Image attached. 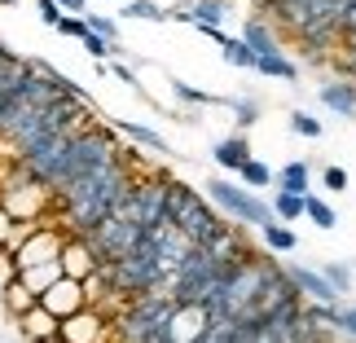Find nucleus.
I'll return each instance as SVG.
<instances>
[{
	"mask_svg": "<svg viewBox=\"0 0 356 343\" xmlns=\"http://www.w3.org/2000/svg\"><path fill=\"white\" fill-rule=\"evenodd\" d=\"M207 194H211V202H216L225 216H234V221H242V225H259V229H264V225L273 221L268 202L259 198V194H251V189L234 185V181H211Z\"/></svg>",
	"mask_w": 356,
	"mask_h": 343,
	"instance_id": "nucleus-1",
	"label": "nucleus"
},
{
	"mask_svg": "<svg viewBox=\"0 0 356 343\" xmlns=\"http://www.w3.org/2000/svg\"><path fill=\"white\" fill-rule=\"evenodd\" d=\"M62 233L58 229H31V233H26V242L18 246V251H13L9 255V264H13V273H22V269H35V264H53V260H58V251H62Z\"/></svg>",
	"mask_w": 356,
	"mask_h": 343,
	"instance_id": "nucleus-2",
	"label": "nucleus"
},
{
	"mask_svg": "<svg viewBox=\"0 0 356 343\" xmlns=\"http://www.w3.org/2000/svg\"><path fill=\"white\" fill-rule=\"evenodd\" d=\"M35 304L44 308L49 317L66 321V317H75L79 308H88V299H84V286H79V282H71V278H58V282H53L44 295L35 299Z\"/></svg>",
	"mask_w": 356,
	"mask_h": 343,
	"instance_id": "nucleus-3",
	"label": "nucleus"
},
{
	"mask_svg": "<svg viewBox=\"0 0 356 343\" xmlns=\"http://www.w3.org/2000/svg\"><path fill=\"white\" fill-rule=\"evenodd\" d=\"M44 202H49V194L40 185H13L9 194L0 198V212H5L13 225H35L40 212H44Z\"/></svg>",
	"mask_w": 356,
	"mask_h": 343,
	"instance_id": "nucleus-4",
	"label": "nucleus"
},
{
	"mask_svg": "<svg viewBox=\"0 0 356 343\" xmlns=\"http://www.w3.org/2000/svg\"><path fill=\"white\" fill-rule=\"evenodd\" d=\"M58 335H62V343H106L111 339V321L97 308H79L75 317L58 321Z\"/></svg>",
	"mask_w": 356,
	"mask_h": 343,
	"instance_id": "nucleus-5",
	"label": "nucleus"
},
{
	"mask_svg": "<svg viewBox=\"0 0 356 343\" xmlns=\"http://www.w3.org/2000/svg\"><path fill=\"white\" fill-rule=\"evenodd\" d=\"M58 269H62V278L84 282V278L97 273V251H92L88 242H79V238H66L62 251H58Z\"/></svg>",
	"mask_w": 356,
	"mask_h": 343,
	"instance_id": "nucleus-6",
	"label": "nucleus"
},
{
	"mask_svg": "<svg viewBox=\"0 0 356 343\" xmlns=\"http://www.w3.org/2000/svg\"><path fill=\"white\" fill-rule=\"evenodd\" d=\"M202 335H207V308L185 304V308H176L168 317V339L172 343H198Z\"/></svg>",
	"mask_w": 356,
	"mask_h": 343,
	"instance_id": "nucleus-7",
	"label": "nucleus"
},
{
	"mask_svg": "<svg viewBox=\"0 0 356 343\" xmlns=\"http://www.w3.org/2000/svg\"><path fill=\"white\" fill-rule=\"evenodd\" d=\"M273 185H277V194H295V198H304L308 189H312V168L304 159H291L282 172H273Z\"/></svg>",
	"mask_w": 356,
	"mask_h": 343,
	"instance_id": "nucleus-8",
	"label": "nucleus"
},
{
	"mask_svg": "<svg viewBox=\"0 0 356 343\" xmlns=\"http://www.w3.org/2000/svg\"><path fill=\"white\" fill-rule=\"evenodd\" d=\"M211 159L220 163L225 172H238L246 159H251V141H246L242 132H234V136H225V141H216V150H211Z\"/></svg>",
	"mask_w": 356,
	"mask_h": 343,
	"instance_id": "nucleus-9",
	"label": "nucleus"
},
{
	"mask_svg": "<svg viewBox=\"0 0 356 343\" xmlns=\"http://www.w3.org/2000/svg\"><path fill=\"white\" fill-rule=\"evenodd\" d=\"M176 18H185L189 26H211V31H220L225 22V0H194L185 13H176Z\"/></svg>",
	"mask_w": 356,
	"mask_h": 343,
	"instance_id": "nucleus-10",
	"label": "nucleus"
},
{
	"mask_svg": "<svg viewBox=\"0 0 356 343\" xmlns=\"http://www.w3.org/2000/svg\"><path fill=\"white\" fill-rule=\"evenodd\" d=\"M18 326H22V335L26 339H31V343H44V339H53V335H58V317H49V312L44 308H31V312H22V317H18Z\"/></svg>",
	"mask_w": 356,
	"mask_h": 343,
	"instance_id": "nucleus-11",
	"label": "nucleus"
},
{
	"mask_svg": "<svg viewBox=\"0 0 356 343\" xmlns=\"http://www.w3.org/2000/svg\"><path fill=\"white\" fill-rule=\"evenodd\" d=\"M291 278H295V286H299V291H304L308 299H317V304H325V308H330L334 299H339V295L330 291V282H325L321 273H312V269H295Z\"/></svg>",
	"mask_w": 356,
	"mask_h": 343,
	"instance_id": "nucleus-12",
	"label": "nucleus"
},
{
	"mask_svg": "<svg viewBox=\"0 0 356 343\" xmlns=\"http://www.w3.org/2000/svg\"><path fill=\"white\" fill-rule=\"evenodd\" d=\"M321 102L330 106L334 115L356 119V84H325V88H321Z\"/></svg>",
	"mask_w": 356,
	"mask_h": 343,
	"instance_id": "nucleus-13",
	"label": "nucleus"
},
{
	"mask_svg": "<svg viewBox=\"0 0 356 343\" xmlns=\"http://www.w3.org/2000/svg\"><path fill=\"white\" fill-rule=\"evenodd\" d=\"M58 278H62L58 260H53V264H35V269H22V273H18V282H22V286H26V291H31L35 299L44 295V291H49V286L58 282Z\"/></svg>",
	"mask_w": 356,
	"mask_h": 343,
	"instance_id": "nucleus-14",
	"label": "nucleus"
},
{
	"mask_svg": "<svg viewBox=\"0 0 356 343\" xmlns=\"http://www.w3.org/2000/svg\"><path fill=\"white\" fill-rule=\"evenodd\" d=\"M242 45L255 53V62H259V58H273V53H282L277 40H273V31H268L264 22H251V26H246V31H242Z\"/></svg>",
	"mask_w": 356,
	"mask_h": 343,
	"instance_id": "nucleus-15",
	"label": "nucleus"
},
{
	"mask_svg": "<svg viewBox=\"0 0 356 343\" xmlns=\"http://www.w3.org/2000/svg\"><path fill=\"white\" fill-rule=\"evenodd\" d=\"M0 295H5V308L13 312V317H22V312L35 308V295L18 282V273H13V278H5V291H0Z\"/></svg>",
	"mask_w": 356,
	"mask_h": 343,
	"instance_id": "nucleus-16",
	"label": "nucleus"
},
{
	"mask_svg": "<svg viewBox=\"0 0 356 343\" xmlns=\"http://www.w3.org/2000/svg\"><path fill=\"white\" fill-rule=\"evenodd\" d=\"M259 238H264V246H268V251H277V255H291L295 246H299L295 229H286V225H277V221H268L264 229H259Z\"/></svg>",
	"mask_w": 356,
	"mask_h": 343,
	"instance_id": "nucleus-17",
	"label": "nucleus"
},
{
	"mask_svg": "<svg viewBox=\"0 0 356 343\" xmlns=\"http://www.w3.org/2000/svg\"><path fill=\"white\" fill-rule=\"evenodd\" d=\"M238 181H242V189H251V194H255V189H268L273 185V168L259 163V159H246L238 168Z\"/></svg>",
	"mask_w": 356,
	"mask_h": 343,
	"instance_id": "nucleus-18",
	"label": "nucleus"
},
{
	"mask_svg": "<svg viewBox=\"0 0 356 343\" xmlns=\"http://www.w3.org/2000/svg\"><path fill=\"white\" fill-rule=\"evenodd\" d=\"M304 216H308L317 229H334V225H339V212H334L325 198H317V194H304Z\"/></svg>",
	"mask_w": 356,
	"mask_h": 343,
	"instance_id": "nucleus-19",
	"label": "nucleus"
},
{
	"mask_svg": "<svg viewBox=\"0 0 356 343\" xmlns=\"http://www.w3.org/2000/svg\"><path fill=\"white\" fill-rule=\"evenodd\" d=\"M220 45H225V62L229 66H238V71H255V53L242 45V35H225Z\"/></svg>",
	"mask_w": 356,
	"mask_h": 343,
	"instance_id": "nucleus-20",
	"label": "nucleus"
},
{
	"mask_svg": "<svg viewBox=\"0 0 356 343\" xmlns=\"http://www.w3.org/2000/svg\"><path fill=\"white\" fill-rule=\"evenodd\" d=\"M123 136H132V141H141V145H149V150H163V154H172V145L163 141V132L145 128V123H128V119H123Z\"/></svg>",
	"mask_w": 356,
	"mask_h": 343,
	"instance_id": "nucleus-21",
	"label": "nucleus"
},
{
	"mask_svg": "<svg viewBox=\"0 0 356 343\" xmlns=\"http://www.w3.org/2000/svg\"><path fill=\"white\" fill-rule=\"evenodd\" d=\"M123 13H128V18H141V22H168L172 18L159 0H128V9H123Z\"/></svg>",
	"mask_w": 356,
	"mask_h": 343,
	"instance_id": "nucleus-22",
	"label": "nucleus"
},
{
	"mask_svg": "<svg viewBox=\"0 0 356 343\" xmlns=\"http://www.w3.org/2000/svg\"><path fill=\"white\" fill-rule=\"evenodd\" d=\"M255 71H259V75H273V79H295V75H299V66H295V62H286L282 53H273V58H259V62H255Z\"/></svg>",
	"mask_w": 356,
	"mask_h": 343,
	"instance_id": "nucleus-23",
	"label": "nucleus"
},
{
	"mask_svg": "<svg viewBox=\"0 0 356 343\" xmlns=\"http://www.w3.org/2000/svg\"><path fill=\"white\" fill-rule=\"evenodd\" d=\"M172 93L181 102H189V106H216V102H229V97H211V93H202V88H194V84H185V79H172Z\"/></svg>",
	"mask_w": 356,
	"mask_h": 343,
	"instance_id": "nucleus-24",
	"label": "nucleus"
},
{
	"mask_svg": "<svg viewBox=\"0 0 356 343\" xmlns=\"http://www.w3.org/2000/svg\"><path fill=\"white\" fill-rule=\"evenodd\" d=\"M273 216H277V221H304V198H295V194H277L273 198V207H268Z\"/></svg>",
	"mask_w": 356,
	"mask_h": 343,
	"instance_id": "nucleus-25",
	"label": "nucleus"
},
{
	"mask_svg": "<svg viewBox=\"0 0 356 343\" xmlns=\"http://www.w3.org/2000/svg\"><path fill=\"white\" fill-rule=\"evenodd\" d=\"M321 278L330 282V291H334V295H352V269H348V264H325V269H321Z\"/></svg>",
	"mask_w": 356,
	"mask_h": 343,
	"instance_id": "nucleus-26",
	"label": "nucleus"
},
{
	"mask_svg": "<svg viewBox=\"0 0 356 343\" xmlns=\"http://www.w3.org/2000/svg\"><path fill=\"white\" fill-rule=\"evenodd\" d=\"M291 132H295V136H308V141H317V136H321V119H312L308 111H295V115H291Z\"/></svg>",
	"mask_w": 356,
	"mask_h": 343,
	"instance_id": "nucleus-27",
	"label": "nucleus"
},
{
	"mask_svg": "<svg viewBox=\"0 0 356 343\" xmlns=\"http://www.w3.org/2000/svg\"><path fill=\"white\" fill-rule=\"evenodd\" d=\"M321 317L330 321V326H339L343 335H352V339H356V304H352V308H325Z\"/></svg>",
	"mask_w": 356,
	"mask_h": 343,
	"instance_id": "nucleus-28",
	"label": "nucleus"
},
{
	"mask_svg": "<svg viewBox=\"0 0 356 343\" xmlns=\"http://www.w3.org/2000/svg\"><path fill=\"white\" fill-rule=\"evenodd\" d=\"M225 106H229V111H234V119H238V128H251V123L259 119V106H255V102H242V97H229Z\"/></svg>",
	"mask_w": 356,
	"mask_h": 343,
	"instance_id": "nucleus-29",
	"label": "nucleus"
},
{
	"mask_svg": "<svg viewBox=\"0 0 356 343\" xmlns=\"http://www.w3.org/2000/svg\"><path fill=\"white\" fill-rule=\"evenodd\" d=\"M321 189L343 194V189H348V172H343V168H325V172H321Z\"/></svg>",
	"mask_w": 356,
	"mask_h": 343,
	"instance_id": "nucleus-30",
	"label": "nucleus"
},
{
	"mask_svg": "<svg viewBox=\"0 0 356 343\" xmlns=\"http://www.w3.org/2000/svg\"><path fill=\"white\" fill-rule=\"evenodd\" d=\"M58 31H66V35H79V40H84V35H88V26H84V18H62V22H58Z\"/></svg>",
	"mask_w": 356,
	"mask_h": 343,
	"instance_id": "nucleus-31",
	"label": "nucleus"
},
{
	"mask_svg": "<svg viewBox=\"0 0 356 343\" xmlns=\"http://www.w3.org/2000/svg\"><path fill=\"white\" fill-rule=\"evenodd\" d=\"M84 49L92 53V58H106V53H111V45H106L102 35H84Z\"/></svg>",
	"mask_w": 356,
	"mask_h": 343,
	"instance_id": "nucleus-32",
	"label": "nucleus"
},
{
	"mask_svg": "<svg viewBox=\"0 0 356 343\" xmlns=\"http://www.w3.org/2000/svg\"><path fill=\"white\" fill-rule=\"evenodd\" d=\"M115 75H119L128 88H136V93H141V79H136V71H132V66H123V62H119V66H115Z\"/></svg>",
	"mask_w": 356,
	"mask_h": 343,
	"instance_id": "nucleus-33",
	"label": "nucleus"
},
{
	"mask_svg": "<svg viewBox=\"0 0 356 343\" xmlns=\"http://www.w3.org/2000/svg\"><path fill=\"white\" fill-rule=\"evenodd\" d=\"M40 13H44V22H49V26H58V22H62V13H58V5H53V0H40Z\"/></svg>",
	"mask_w": 356,
	"mask_h": 343,
	"instance_id": "nucleus-34",
	"label": "nucleus"
},
{
	"mask_svg": "<svg viewBox=\"0 0 356 343\" xmlns=\"http://www.w3.org/2000/svg\"><path fill=\"white\" fill-rule=\"evenodd\" d=\"M9 229H13V221H9L5 212H0V246H5V238H9Z\"/></svg>",
	"mask_w": 356,
	"mask_h": 343,
	"instance_id": "nucleus-35",
	"label": "nucleus"
},
{
	"mask_svg": "<svg viewBox=\"0 0 356 343\" xmlns=\"http://www.w3.org/2000/svg\"><path fill=\"white\" fill-rule=\"evenodd\" d=\"M53 5H62V9H84V0H53Z\"/></svg>",
	"mask_w": 356,
	"mask_h": 343,
	"instance_id": "nucleus-36",
	"label": "nucleus"
},
{
	"mask_svg": "<svg viewBox=\"0 0 356 343\" xmlns=\"http://www.w3.org/2000/svg\"><path fill=\"white\" fill-rule=\"evenodd\" d=\"M44 343H62V335H53V339H44Z\"/></svg>",
	"mask_w": 356,
	"mask_h": 343,
	"instance_id": "nucleus-37",
	"label": "nucleus"
}]
</instances>
